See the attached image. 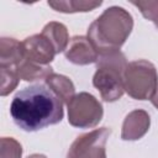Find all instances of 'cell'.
Returning <instances> with one entry per match:
<instances>
[{"instance_id":"9c48e42d","label":"cell","mask_w":158,"mask_h":158,"mask_svg":"<svg viewBox=\"0 0 158 158\" xmlns=\"http://www.w3.org/2000/svg\"><path fill=\"white\" fill-rule=\"evenodd\" d=\"M151 117L144 110L137 109L128 112L123 120L121 138L123 141H137L142 138L149 130Z\"/></svg>"},{"instance_id":"2e32d148","label":"cell","mask_w":158,"mask_h":158,"mask_svg":"<svg viewBox=\"0 0 158 158\" xmlns=\"http://www.w3.org/2000/svg\"><path fill=\"white\" fill-rule=\"evenodd\" d=\"M132 4L138 7L144 19L152 21L158 28V0H139L132 1Z\"/></svg>"},{"instance_id":"ac0fdd59","label":"cell","mask_w":158,"mask_h":158,"mask_svg":"<svg viewBox=\"0 0 158 158\" xmlns=\"http://www.w3.org/2000/svg\"><path fill=\"white\" fill-rule=\"evenodd\" d=\"M149 100H151V102L153 104V106L158 109V86H157L156 91L153 93V95H152V98H151Z\"/></svg>"},{"instance_id":"8fae6325","label":"cell","mask_w":158,"mask_h":158,"mask_svg":"<svg viewBox=\"0 0 158 158\" xmlns=\"http://www.w3.org/2000/svg\"><path fill=\"white\" fill-rule=\"evenodd\" d=\"M46 84L63 104L68 105L69 101L75 96V86L73 81L65 75L52 73L46 79Z\"/></svg>"},{"instance_id":"5bb4252c","label":"cell","mask_w":158,"mask_h":158,"mask_svg":"<svg viewBox=\"0 0 158 158\" xmlns=\"http://www.w3.org/2000/svg\"><path fill=\"white\" fill-rule=\"evenodd\" d=\"M48 6L53 10L63 14H74V12H88L101 6L102 1L94 0H49Z\"/></svg>"},{"instance_id":"4fadbf2b","label":"cell","mask_w":158,"mask_h":158,"mask_svg":"<svg viewBox=\"0 0 158 158\" xmlns=\"http://www.w3.org/2000/svg\"><path fill=\"white\" fill-rule=\"evenodd\" d=\"M41 35H43L52 43L56 53H60V52L65 51L69 44L68 30H67L65 25H63L60 22H57V21L48 22L43 27Z\"/></svg>"},{"instance_id":"277c9868","label":"cell","mask_w":158,"mask_h":158,"mask_svg":"<svg viewBox=\"0 0 158 158\" xmlns=\"http://www.w3.org/2000/svg\"><path fill=\"white\" fill-rule=\"evenodd\" d=\"M158 86V73L146 59L130 62L123 73L125 91L135 100H148Z\"/></svg>"},{"instance_id":"8992f818","label":"cell","mask_w":158,"mask_h":158,"mask_svg":"<svg viewBox=\"0 0 158 158\" xmlns=\"http://www.w3.org/2000/svg\"><path fill=\"white\" fill-rule=\"evenodd\" d=\"M111 128L100 127L78 136L70 144L67 158H106V142Z\"/></svg>"},{"instance_id":"7a4b0ae2","label":"cell","mask_w":158,"mask_h":158,"mask_svg":"<svg viewBox=\"0 0 158 158\" xmlns=\"http://www.w3.org/2000/svg\"><path fill=\"white\" fill-rule=\"evenodd\" d=\"M133 28L132 15L121 6L107 7L88 28V38L96 52L120 51Z\"/></svg>"},{"instance_id":"9a60e30c","label":"cell","mask_w":158,"mask_h":158,"mask_svg":"<svg viewBox=\"0 0 158 158\" xmlns=\"http://www.w3.org/2000/svg\"><path fill=\"white\" fill-rule=\"evenodd\" d=\"M1 74V88H0V95L6 96L14 89L17 86L20 77L17 75V72L15 68H0Z\"/></svg>"},{"instance_id":"d6986e66","label":"cell","mask_w":158,"mask_h":158,"mask_svg":"<svg viewBox=\"0 0 158 158\" xmlns=\"http://www.w3.org/2000/svg\"><path fill=\"white\" fill-rule=\"evenodd\" d=\"M27 158H47L44 154H40V153H35V154H31L28 156Z\"/></svg>"},{"instance_id":"7c38bea8","label":"cell","mask_w":158,"mask_h":158,"mask_svg":"<svg viewBox=\"0 0 158 158\" xmlns=\"http://www.w3.org/2000/svg\"><path fill=\"white\" fill-rule=\"evenodd\" d=\"M15 69H16L20 79H22L25 81H36V80H42V79L46 80L53 73V68L49 64L48 65L38 64V63H35L26 58H23L16 65Z\"/></svg>"},{"instance_id":"e0dca14e","label":"cell","mask_w":158,"mask_h":158,"mask_svg":"<svg viewBox=\"0 0 158 158\" xmlns=\"http://www.w3.org/2000/svg\"><path fill=\"white\" fill-rule=\"evenodd\" d=\"M22 146L12 137H1L0 158H21Z\"/></svg>"},{"instance_id":"52a82bcc","label":"cell","mask_w":158,"mask_h":158,"mask_svg":"<svg viewBox=\"0 0 158 158\" xmlns=\"http://www.w3.org/2000/svg\"><path fill=\"white\" fill-rule=\"evenodd\" d=\"M22 48L26 59L43 65H48L57 54L52 43L41 33L26 37L22 41Z\"/></svg>"},{"instance_id":"ba28073f","label":"cell","mask_w":158,"mask_h":158,"mask_svg":"<svg viewBox=\"0 0 158 158\" xmlns=\"http://www.w3.org/2000/svg\"><path fill=\"white\" fill-rule=\"evenodd\" d=\"M65 58L77 65H88L91 63H96L99 58V53L94 48L93 43L85 36H74L67 49L64 51Z\"/></svg>"},{"instance_id":"5b68a950","label":"cell","mask_w":158,"mask_h":158,"mask_svg":"<svg viewBox=\"0 0 158 158\" xmlns=\"http://www.w3.org/2000/svg\"><path fill=\"white\" fill-rule=\"evenodd\" d=\"M67 107L68 122L77 128H93L99 125L104 115L101 102L86 91L75 94Z\"/></svg>"},{"instance_id":"6da1fadb","label":"cell","mask_w":158,"mask_h":158,"mask_svg":"<svg viewBox=\"0 0 158 158\" xmlns=\"http://www.w3.org/2000/svg\"><path fill=\"white\" fill-rule=\"evenodd\" d=\"M10 115L21 130L35 132L62 121L63 102L48 86L36 84L20 90L14 96Z\"/></svg>"},{"instance_id":"30bf717a","label":"cell","mask_w":158,"mask_h":158,"mask_svg":"<svg viewBox=\"0 0 158 158\" xmlns=\"http://www.w3.org/2000/svg\"><path fill=\"white\" fill-rule=\"evenodd\" d=\"M25 58L22 42L12 37H1L0 40V68H16Z\"/></svg>"},{"instance_id":"3957f363","label":"cell","mask_w":158,"mask_h":158,"mask_svg":"<svg viewBox=\"0 0 158 158\" xmlns=\"http://www.w3.org/2000/svg\"><path fill=\"white\" fill-rule=\"evenodd\" d=\"M127 64L126 57L121 51L99 54L96 72L93 77V85L98 89L104 101L114 102L122 98L125 93L123 73Z\"/></svg>"}]
</instances>
